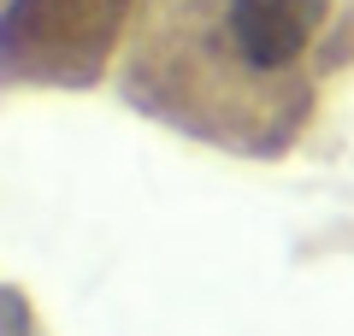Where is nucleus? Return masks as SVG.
Returning a JSON list of instances; mask_svg holds the SVG:
<instances>
[{
  "mask_svg": "<svg viewBox=\"0 0 354 336\" xmlns=\"http://www.w3.org/2000/svg\"><path fill=\"white\" fill-rule=\"evenodd\" d=\"M354 48V0H148L136 83L218 142H278Z\"/></svg>",
  "mask_w": 354,
  "mask_h": 336,
  "instance_id": "1",
  "label": "nucleus"
}]
</instances>
